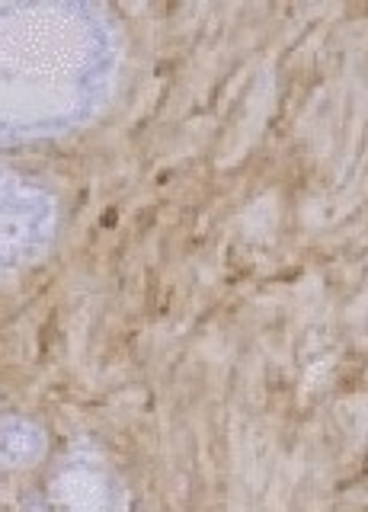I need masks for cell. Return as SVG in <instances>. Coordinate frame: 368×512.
Segmentation results:
<instances>
[{"label":"cell","instance_id":"6da1fadb","mask_svg":"<svg viewBox=\"0 0 368 512\" xmlns=\"http://www.w3.org/2000/svg\"><path fill=\"white\" fill-rule=\"evenodd\" d=\"M154 218H157V212H154V208H144V212L138 214V230H147V224H151Z\"/></svg>","mask_w":368,"mask_h":512},{"label":"cell","instance_id":"7a4b0ae2","mask_svg":"<svg viewBox=\"0 0 368 512\" xmlns=\"http://www.w3.org/2000/svg\"><path fill=\"white\" fill-rule=\"evenodd\" d=\"M103 224H106V228H112V224H115V212H106V218H103Z\"/></svg>","mask_w":368,"mask_h":512}]
</instances>
